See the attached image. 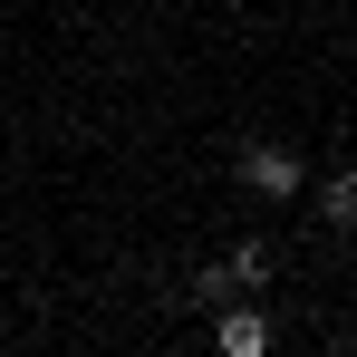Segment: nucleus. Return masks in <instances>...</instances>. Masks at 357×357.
Instances as JSON below:
<instances>
[{
  "label": "nucleus",
  "mask_w": 357,
  "mask_h": 357,
  "mask_svg": "<svg viewBox=\"0 0 357 357\" xmlns=\"http://www.w3.org/2000/svg\"><path fill=\"white\" fill-rule=\"evenodd\" d=\"M241 183L290 203V193H299V155H290V145H241Z\"/></svg>",
  "instance_id": "f257e3e1"
},
{
  "label": "nucleus",
  "mask_w": 357,
  "mask_h": 357,
  "mask_svg": "<svg viewBox=\"0 0 357 357\" xmlns=\"http://www.w3.org/2000/svg\"><path fill=\"white\" fill-rule=\"evenodd\" d=\"M213 348H222V357H261V348H271V328H261L251 309H232V319L213 328Z\"/></svg>",
  "instance_id": "f03ea898"
},
{
  "label": "nucleus",
  "mask_w": 357,
  "mask_h": 357,
  "mask_svg": "<svg viewBox=\"0 0 357 357\" xmlns=\"http://www.w3.org/2000/svg\"><path fill=\"white\" fill-rule=\"evenodd\" d=\"M222 280H241V290H271V251H261V241H241L232 261H222Z\"/></svg>",
  "instance_id": "7ed1b4c3"
},
{
  "label": "nucleus",
  "mask_w": 357,
  "mask_h": 357,
  "mask_svg": "<svg viewBox=\"0 0 357 357\" xmlns=\"http://www.w3.org/2000/svg\"><path fill=\"white\" fill-rule=\"evenodd\" d=\"M319 213H328L338 232H357V174H328V193H319Z\"/></svg>",
  "instance_id": "20e7f679"
}]
</instances>
